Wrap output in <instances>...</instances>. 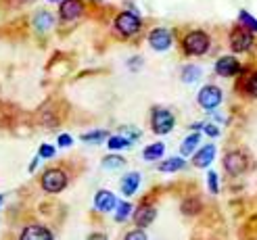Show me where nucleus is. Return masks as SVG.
Segmentation results:
<instances>
[{
    "label": "nucleus",
    "mask_w": 257,
    "mask_h": 240,
    "mask_svg": "<svg viewBox=\"0 0 257 240\" xmlns=\"http://www.w3.org/2000/svg\"><path fill=\"white\" fill-rule=\"evenodd\" d=\"M182 48L188 57H203L211 48V38H209V34H205L201 30H192L184 36Z\"/></svg>",
    "instance_id": "f257e3e1"
},
{
    "label": "nucleus",
    "mask_w": 257,
    "mask_h": 240,
    "mask_svg": "<svg viewBox=\"0 0 257 240\" xmlns=\"http://www.w3.org/2000/svg\"><path fill=\"white\" fill-rule=\"evenodd\" d=\"M140 28H143V21H140V17L132 11H123L115 17V30H117V34L123 38L136 36L140 32Z\"/></svg>",
    "instance_id": "f03ea898"
},
{
    "label": "nucleus",
    "mask_w": 257,
    "mask_h": 240,
    "mask_svg": "<svg viewBox=\"0 0 257 240\" xmlns=\"http://www.w3.org/2000/svg\"><path fill=\"white\" fill-rule=\"evenodd\" d=\"M230 48H232V53H249V50L253 48L255 44V34L247 28H242V25H238V28H234L232 32H230Z\"/></svg>",
    "instance_id": "7ed1b4c3"
},
{
    "label": "nucleus",
    "mask_w": 257,
    "mask_h": 240,
    "mask_svg": "<svg viewBox=\"0 0 257 240\" xmlns=\"http://www.w3.org/2000/svg\"><path fill=\"white\" fill-rule=\"evenodd\" d=\"M176 123V117L172 115V111L168 109H153V115H151V128L155 134H170L172 128Z\"/></svg>",
    "instance_id": "20e7f679"
},
{
    "label": "nucleus",
    "mask_w": 257,
    "mask_h": 240,
    "mask_svg": "<svg viewBox=\"0 0 257 240\" xmlns=\"http://www.w3.org/2000/svg\"><path fill=\"white\" fill-rule=\"evenodd\" d=\"M65 186H67V173L63 169H48V171H44V175H42V188L46 192L57 194Z\"/></svg>",
    "instance_id": "39448f33"
},
{
    "label": "nucleus",
    "mask_w": 257,
    "mask_h": 240,
    "mask_svg": "<svg viewBox=\"0 0 257 240\" xmlns=\"http://www.w3.org/2000/svg\"><path fill=\"white\" fill-rule=\"evenodd\" d=\"M222 90L217 86H203L201 88V92H199V96H197V100H199V105L203 107V109H207V111H211V109H215V107H220V103H222Z\"/></svg>",
    "instance_id": "423d86ee"
},
{
    "label": "nucleus",
    "mask_w": 257,
    "mask_h": 240,
    "mask_svg": "<svg viewBox=\"0 0 257 240\" xmlns=\"http://www.w3.org/2000/svg\"><path fill=\"white\" fill-rule=\"evenodd\" d=\"M149 44H151L153 50L163 53V50H168L174 44V36H172L170 30H165V28H155L149 34Z\"/></svg>",
    "instance_id": "0eeeda50"
},
{
    "label": "nucleus",
    "mask_w": 257,
    "mask_h": 240,
    "mask_svg": "<svg viewBox=\"0 0 257 240\" xmlns=\"http://www.w3.org/2000/svg\"><path fill=\"white\" fill-rule=\"evenodd\" d=\"M247 157L238 153V150H232V153H228L224 157V169L230 173V175H240L247 171Z\"/></svg>",
    "instance_id": "6e6552de"
},
{
    "label": "nucleus",
    "mask_w": 257,
    "mask_h": 240,
    "mask_svg": "<svg viewBox=\"0 0 257 240\" xmlns=\"http://www.w3.org/2000/svg\"><path fill=\"white\" fill-rule=\"evenodd\" d=\"M84 13V3L82 0H63L59 7V15L63 21H75L80 19Z\"/></svg>",
    "instance_id": "1a4fd4ad"
},
{
    "label": "nucleus",
    "mask_w": 257,
    "mask_h": 240,
    "mask_svg": "<svg viewBox=\"0 0 257 240\" xmlns=\"http://www.w3.org/2000/svg\"><path fill=\"white\" fill-rule=\"evenodd\" d=\"M215 73L222 75V78H232V75L240 73V63L236 61V57L226 55L222 59H217L215 63Z\"/></svg>",
    "instance_id": "9d476101"
},
{
    "label": "nucleus",
    "mask_w": 257,
    "mask_h": 240,
    "mask_svg": "<svg viewBox=\"0 0 257 240\" xmlns=\"http://www.w3.org/2000/svg\"><path fill=\"white\" fill-rule=\"evenodd\" d=\"M94 205H96L98 211L109 213V211H113L115 207H117V198H115V194L111 190H98L96 196H94Z\"/></svg>",
    "instance_id": "9b49d317"
},
{
    "label": "nucleus",
    "mask_w": 257,
    "mask_h": 240,
    "mask_svg": "<svg viewBox=\"0 0 257 240\" xmlns=\"http://www.w3.org/2000/svg\"><path fill=\"white\" fill-rule=\"evenodd\" d=\"M157 217V209L155 207H151V205H143V207H138V211L134 213V221L138 228H147L149 223H153Z\"/></svg>",
    "instance_id": "f8f14e48"
},
{
    "label": "nucleus",
    "mask_w": 257,
    "mask_h": 240,
    "mask_svg": "<svg viewBox=\"0 0 257 240\" xmlns=\"http://www.w3.org/2000/svg\"><path fill=\"white\" fill-rule=\"evenodd\" d=\"M213 157H215V144H205L195 155L192 163H195V167H207V165H211Z\"/></svg>",
    "instance_id": "ddd939ff"
},
{
    "label": "nucleus",
    "mask_w": 257,
    "mask_h": 240,
    "mask_svg": "<svg viewBox=\"0 0 257 240\" xmlns=\"http://www.w3.org/2000/svg\"><path fill=\"white\" fill-rule=\"evenodd\" d=\"M19 240H53V234L42 225H30V228L23 230Z\"/></svg>",
    "instance_id": "4468645a"
},
{
    "label": "nucleus",
    "mask_w": 257,
    "mask_h": 240,
    "mask_svg": "<svg viewBox=\"0 0 257 240\" xmlns=\"http://www.w3.org/2000/svg\"><path fill=\"white\" fill-rule=\"evenodd\" d=\"M138 186H140V173L138 171H132V173L123 175V180H121V192L125 196H132L138 190Z\"/></svg>",
    "instance_id": "2eb2a0df"
},
{
    "label": "nucleus",
    "mask_w": 257,
    "mask_h": 240,
    "mask_svg": "<svg viewBox=\"0 0 257 240\" xmlns=\"http://www.w3.org/2000/svg\"><path fill=\"white\" fill-rule=\"evenodd\" d=\"M55 25V17L50 15L48 11H40V13H36V17H34V28L38 32H48L50 28Z\"/></svg>",
    "instance_id": "dca6fc26"
},
{
    "label": "nucleus",
    "mask_w": 257,
    "mask_h": 240,
    "mask_svg": "<svg viewBox=\"0 0 257 240\" xmlns=\"http://www.w3.org/2000/svg\"><path fill=\"white\" fill-rule=\"evenodd\" d=\"M182 167H184V159L182 157H172V159H165L163 163H159V171H163V173L180 171Z\"/></svg>",
    "instance_id": "f3484780"
},
{
    "label": "nucleus",
    "mask_w": 257,
    "mask_h": 240,
    "mask_svg": "<svg viewBox=\"0 0 257 240\" xmlns=\"http://www.w3.org/2000/svg\"><path fill=\"white\" fill-rule=\"evenodd\" d=\"M163 153H165V144L155 142V144H149V146L143 150V157H145L147 161H157V159L163 157Z\"/></svg>",
    "instance_id": "a211bd4d"
},
{
    "label": "nucleus",
    "mask_w": 257,
    "mask_h": 240,
    "mask_svg": "<svg viewBox=\"0 0 257 240\" xmlns=\"http://www.w3.org/2000/svg\"><path fill=\"white\" fill-rule=\"evenodd\" d=\"M199 142H201V136H199V134H190L188 138H184L182 146H180V153H182V157H186V155H190V153H195V148H197Z\"/></svg>",
    "instance_id": "6ab92c4d"
},
{
    "label": "nucleus",
    "mask_w": 257,
    "mask_h": 240,
    "mask_svg": "<svg viewBox=\"0 0 257 240\" xmlns=\"http://www.w3.org/2000/svg\"><path fill=\"white\" fill-rule=\"evenodd\" d=\"M238 23L242 25V28L251 30L253 34H257V19L251 15L249 11H240V13H238Z\"/></svg>",
    "instance_id": "aec40b11"
},
{
    "label": "nucleus",
    "mask_w": 257,
    "mask_h": 240,
    "mask_svg": "<svg viewBox=\"0 0 257 240\" xmlns=\"http://www.w3.org/2000/svg\"><path fill=\"white\" fill-rule=\"evenodd\" d=\"M201 67H197V65H186L184 69H182V82H186V84H192V82H197L199 78H201Z\"/></svg>",
    "instance_id": "412c9836"
},
{
    "label": "nucleus",
    "mask_w": 257,
    "mask_h": 240,
    "mask_svg": "<svg viewBox=\"0 0 257 240\" xmlns=\"http://www.w3.org/2000/svg\"><path fill=\"white\" fill-rule=\"evenodd\" d=\"M132 142H130V138H125V136H111L109 138V148L111 150H119V148H127Z\"/></svg>",
    "instance_id": "4be33fe9"
},
{
    "label": "nucleus",
    "mask_w": 257,
    "mask_h": 240,
    "mask_svg": "<svg viewBox=\"0 0 257 240\" xmlns=\"http://www.w3.org/2000/svg\"><path fill=\"white\" fill-rule=\"evenodd\" d=\"M107 138V132H102V130H98V132H88V134H82V140L84 142H92V144H98V142H102Z\"/></svg>",
    "instance_id": "5701e85b"
},
{
    "label": "nucleus",
    "mask_w": 257,
    "mask_h": 240,
    "mask_svg": "<svg viewBox=\"0 0 257 240\" xmlns=\"http://www.w3.org/2000/svg\"><path fill=\"white\" fill-rule=\"evenodd\" d=\"M123 159L121 157H117V155H111V157H105L102 159V167L105 169H117V167H121L123 165Z\"/></svg>",
    "instance_id": "b1692460"
},
{
    "label": "nucleus",
    "mask_w": 257,
    "mask_h": 240,
    "mask_svg": "<svg viewBox=\"0 0 257 240\" xmlns=\"http://www.w3.org/2000/svg\"><path fill=\"white\" fill-rule=\"evenodd\" d=\"M132 213V205L130 203H117V213H115V219L117 221H125L127 217H130Z\"/></svg>",
    "instance_id": "393cba45"
},
{
    "label": "nucleus",
    "mask_w": 257,
    "mask_h": 240,
    "mask_svg": "<svg viewBox=\"0 0 257 240\" xmlns=\"http://www.w3.org/2000/svg\"><path fill=\"white\" fill-rule=\"evenodd\" d=\"M245 92L253 98H257V71L251 73L249 78H247V84H245Z\"/></svg>",
    "instance_id": "a878e982"
},
{
    "label": "nucleus",
    "mask_w": 257,
    "mask_h": 240,
    "mask_svg": "<svg viewBox=\"0 0 257 240\" xmlns=\"http://www.w3.org/2000/svg\"><path fill=\"white\" fill-rule=\"evenodd\" d=\"M207 184H209V192H211V194L220 192V184H217V173H215V171H209V173H207Z\"/></svg>",
    "instance_id": "bb28decb"
},
{
    "label": "nucleus",
    "mask_w": 257,
    "mask_h": 240,
    "mask_svg": "<svg viewBox=\"0 0 257 240\" xmlns=\"http://www.w3.org/2000/svg\"><path fill=\"white\" fill-rule=\"evenodd\" d=\"M123 240H147V234L143 230H132V232H127Z\"/></svg>",
    "instance_id": "cd10ccee"
},
{
    "label": "nucleus",
    "mask_w": 257,
    "mask_h": 240,
    "mask_svg": "<svg viewBox=\"0 0 257 240\" xmlns=\"http://www.w3.org/2000/svg\"><path fill=\"white\" fill-rule=\"evenodd\" d=\"M38 155H40L42 159H50V157L55 155V148L50 146V144H42V146H40V153H38Z\"/></svg>",
    "instance_id": "c85d7f7f"
},
{
    "label": "nucleus",
    "mask_w": 257,
    "mask_h": 240,
    "mask_svg": "<svg viewBox=\"0 0 257 240\" xmlns=\"http://www.w3.org/2000/svg\"><path fill=\"white\" fill-rule=\"evenodd\" d=\"M182 209H184V213H197L199 211V203L197 200H186V203L182 205Z\"/></svg>",
    "instance_id": "c756f323"
},
{
    "label": "nucleus",
    "mask_w": 257,
    "mask_h": 240,
    "mask_svg": "<svg viewBox=\"0 0 257 240\" xmlns=\"http://www.w3.org/2000/svg\"><path fill=\"white\" fill-rule=\"evenodd\" d=\"M205 132H207L209 136H220V128H217L215 123H207V125H205Z\"/></svg>",
    "instance_id": "7c9ffc66"
},
{
    "label": "nucleus",
    "mask_w": 257,
    "mask_h": 240,
    "mask_svg": "<svg viewBox=\"0 0 257 240\" xmlns=\"http://www.w3.org/2000/svg\"><path fill=\"white\" fill-rule=\"evenodd\" d=\"M71 142H73V138H71L69 134H61V136H59V144H61V146H69Z\"/></svg>",
    "instance_id": "2f4dec72"
},
{
    "label": "nucleus",
    "mask_w": 257,
    "mask_h": 240,
    "mask_svg": "<svg viewBox=\"0 0 257 240\" xmlns=\"http://www.w3.org/2000/svg\"><path fill=\"white\" fill-rule=\"evenodd\" d=\"M138 65H143V59H138V57H136V59L130 61V69H138Z\"/></svg>",
    "instance_id": "473e14b6"
},
{
    "label": "nucleus",
    "mask_w": 257,
    "mask_h": 240,
    "mask_svg": "<svg viewBox=\"0 0 257 240\" xmlns=\"http://www.w3.org/2000/svg\"><path fill=\"white\" fill-rule=\"evenodd\" d=\"M88 240H109V238H107L105 234H90Z\"/></svg>",
    "instance_id": "72a5a7b5"
},
{
    "label": "nucleus",
    "mask_w": 257,
    "mask_h": 240,
    "mask_svg": "<svg viewBox=\"0 0 257 240\" xmlns=\"http://www.w3.org/2000/svg\"><path fill=\"white\" fill-rule=\"evenodd\" d=\"M0 205H3V194H0Z\"/></svg>",
    "instance_id": "f704fd0d"
},
{
    "label": "nucleus",
    "mask_w": 257,
    "mask_h": 240,
    "mask_svg": "<svg viewBox=\"0 0 257 240\" xmlns=\"http://www.w3.org/2000/svg\"><path fill=\"white\" fill-rule=\"evenodd\" d=\"M48 3H53V0H48Z\"/></svg>",
    "instance_id": "c9c22d12"
}]
</instances>
